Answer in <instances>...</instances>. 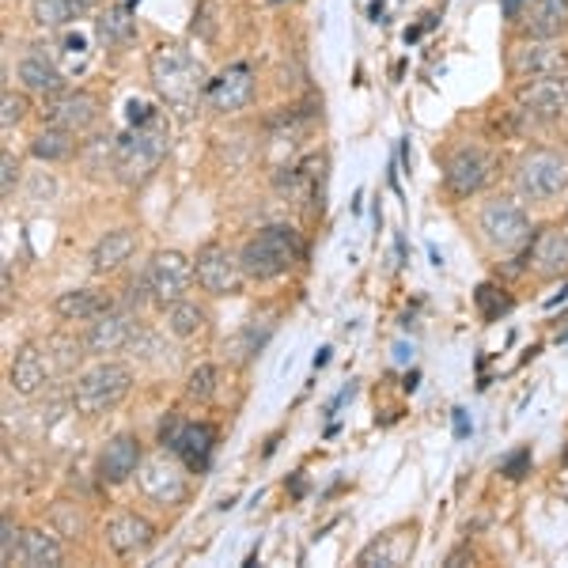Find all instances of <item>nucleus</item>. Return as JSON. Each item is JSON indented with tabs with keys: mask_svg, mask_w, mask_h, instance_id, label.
Segmentation results:
<instances>
[{
	"mask_svg": "<svg viewBox=\"0 0 568 568\" xmlns=\"http://www.w3.org/2000/svg\"><path fill=\"white\" fill-rule=\"evenodd\" d=\"M141 444H136V436L122 433L114 436L110 444L103 447V455H99V478L106 485H122L130 481L136 470H141Z\"/></svg>",
	"mask_w": 568,
	"mask_h": 568,
	"instance_id": "nucleus-20",
	"label": "nucleus"
},
{
	"mask_svg": "<svg viewBox=\"0 0 568 568\" xmlns=\"http://www.w3.org/2000/svg\"><path fill=\"white\" fill-rule=\"evenodd\" d=\"M136 485L141 493L155 504H182L186 500V474L179 470L168 455H152V459L141 463L136 470Z\"/></svg>",
	"mask_w": 568,
	"mask_h": 568,
	"instance_id": "nucleus-13",
	"label": "nucleus"
},
{
	"mask_svg": "<svg viewBox=\"0 0 568 568\" xmlns=\"http://www.w3.org/2000/svg\"><path fill=\"white\" fill-rule=\"evenodd\" d=\"M130 387H133V372L125 368V364L103 361L77 379V387H72V406H77V414H84V417L110 414V409L122 406Z\"/></svg>",
	"mask_w": 568,
	"mask_h": 568,
	"instance_id": "nucleus-4",
	"label": "nucleus"
},
{
	"mask_svg": "<svg viewBox=\"0 0 568 568\" xmlns=\"http://www.w3.org/2000/svg\"><path fill=\"white\" fill-rule=\"evenodd\" d=\"M304 254V243H300V232L292 224H270L262 227L254 240H246L240 251V265L243 277L251 281H273L281 273H288L296 258Z\"/></svg>",
	"mask_w": 568,
	"mask_h": 568,
	"instance_id": "nucleus-2",
	"label": "nucleus"
},
{
	"mask_svg": "<svg viewBox=\"0 0 568 568\" xmlns=\"http://www.w3.org/2000/svg\"><path fill=\"white\" fill-rule=\"evenodd\" d=\"M163 155H168V133L160 130V122H152L144 130L114 136V144H110V171L118 175V182L136 186V182L155 175Z\"/></svg>",
	"mask_w": 568,
	"mask_h": 568,
	"instance_id": "nucleus-3",
	"label": "nucleus"
},
{
	"mask_svg": "<svg viewBox=\"0 0 568 568\" xmlns=\"http://www.w3.org/2000/svg\"><path fill=\"white\" fill-rule=\"evenodd\" d=\"M216 387H220V368H216V364H197V368L186 375V394L194 402H209L216 394Z\"/></svg>",
	"mask_w": 568,
	"mask_h": 568,
	"instance_id": "nucleus-31",
	"label": "nucleus"
},
{
	"mask_svg": "<svg viewBox=\"0 0 568 568\" xmlns=\"http://www.w3.org/2000/svg\"><path fill=\"white\" fill-rule=\"evenodd\" d=\"M519 106H524V114L538 118V122H561V118H568V72L524 84L519 88Z\"/></svg>",
	"mask_w": 568,
	"mask_h": 568,
	"instance_id": "nucleus-11",
	"label": "nucleus"
},
{
	"mask_svg": "<svg viewBox=\"0 0 568 568\" xmlns=\"http://www.w3.org/2000/svg\"><path fill=\"white\" fill-rule=\"evenodd\" d=\"M500 474L511 481H519L524 474H530V447H519V452H511L508 459L500 463Z\"/></svg>",
	"mask_w": 568,
	"mask_h": 568,
	"instance_id": "nucleus-34",
	"label": "nucleus"
},
{
	"mask_svg": "<svg viewBox=\"0 0 568 568\" xmlns=\"http://www.w3.org/2000/svg\"><path fill=\"white\" fill-rule=\"evenodd\" d=\"M394 361H398V364H409V361H414V345H406V342L394 345Z\"/></svg>",
	"mask_w": 568,
	"mask_h": 568,
	"instance_id": "nucleus-42",
	"label": "nucleus"
},
{
	"mask_svg": "<svg viewBox=\"0 0 568 568\" xmlns=\"http://www.w3.org/2000/svg\"><path fill=\"white\" fill-rule=\"evenodd\" d=\"M61 542L45 530H23L20 549H16V561L23 568H58L61 565Z\"/></svg>",
	"mask_w": 568,
	"mask_h": 568,
	"instance_id": "nucleus-24",
	"label": "nucleus"
},
{
	"mask_svg": "<svg viewBox=\"0 0 568 568\" xmlns=\"http://www.w3.org/2000/svg\"><path fill=\"white\" fill-rule=\"evenodd\" d=\"M53 311H58L65 323H91V318L106 315V311H114V307H110V296H103L99 288H72L53 300Z\"/></svg>",
	"mask_w": 568,
	"mask_h": 568,
	"instance_id": "nucleus-22",
	"label": "nucleus"
},
{
	"mask_svg": "<svg viewBox=\"0 0 568 568\" xmlns=\"http://www.w3.org/2000/svg\"><path fill=\"white\" fill-rule=\"evenodd\" d=\"M565 296H568V288H561V296H554V300H546V307H557V304H565Z\"/></svg>",
	"mask_w": 568,
	"mask_h": 568,
	"instance_id": "nucleus-46",
	"label": "nucleus"
},
{
	"mask_svg": "<svg viewBox=\"0 0 568 568\" xmlns=\"http://www.w3.org/2000/svg\"><path fill=\"white\" fill-rule=\"evenodd\" d=\"M27 114V99L23 95H12V91H4V110H0V125L4 130H12V125H20Z\"/></svg>",
	"mask_w": 568,
	"mask_h": 568,
	"instance_id": "nucleus-35",
	"label": "nucleus"
},
{
	"mask_svg": "<svg viewBox=\"0 0 568 568\" xmlns=\"http://www.w3.org/2000/svg\"><path fill=\"white\" fill-rule=\"evenodd\" d=\"M527 258L535 265L538 277H565L568 273V232L561 227H542L535 232V240L527 246Z\"/></svg>",
	"mask_w": 568,
	"mask_h": 568,
	"instance_id": "nucleus-18",
	"label": "nucleus"
},
{
	"mask_svg": "<svg viewBox=\"0 0 568 568\" xmlns=\"http://www.w3.org/2000/svg\"><path fill=\"white\" fill-rule=\"evenodd\" d=\"M155 542V527L136 511H122L106 524V546L114 549L118 557H136L144 554Z\"/></svg>",
	"mask_w": 568,
	"mask_h": 568,
	"instance_id": "nucleus-19",
	"label": "nucleus"
},
{
	"mask_svg": "<svg viewBox=\"0 0 568 568\" xmlns=\"http://www.w3.org/2000/svg\"><path fill=\"white\" fill-rule=\"evenodd\" d=\"M329 353H334V349H318V353H315V368H326V364H329Z\"/></svg>",
	"mask_w": 568,
	"mask_h": 568,
	"instance_id": "nucleus-44",
	"label": "nucleus"
},
{
	"mask_svg": "<svg viewBox=\"0 0 568 568\" xmlns=\"http://www.w3.org/2000/svg\"><path fill=\"white\" fill-rule=\"evenodd\" d=\"M201 323H205V311L197 304H190V300H179L175 307H168V326L175 337H194Z\"/></svg>",
	"mask_w": 568,
	"mask_h": 568,
	"instance_id": "nucleus-29",
	"label": "nucleus"
},
{
	"mask_svg": "<svg viewBox=\"0 0 568 568\" xmlns=\"http://www.w3.org/2000/svg\"><path fill=\"white\" fill-rule=\"evenodd\" d=\"M478 227L485 235V243L497 246V251H519V246H527L535 235H530V220L524 209L516 205V201H489V205L481 209L478 216Z\"/></svg>",
	"mask_w": 568,
	"mask_h": 568,
	"instance_id": "nucleus-6",
	"label": "nucleus"
},
{
	"mask_svg": "<svg viewBox=\"0 0 568 568\" xmlns=\"http://www.w3.org/2000/svg\"><path fill=\"white\" fill-rule=\"evenodd\" d=\"M16 182H20V163L12 160V152H4L0 155V194L12 197Z\"/></svg>",
	"mask_w": 568,
	"mask_h": 568,
	"instance_id": "nucleus-37",
	"label": "nucleus"
},
{
	"mask_svg": "<svg viewBox=\"0 0 568 568\" xmlns=\"http://www.w3.org/2000/svg\"><path fill=\"white\" fill-rule=\"evenodd\" d=\"M130 125L133 130H144V125H152V122H160V118H155V110L149 106V103H141V99H130Z\"/></svg>",
	"mask_w": 568,
	"mask_h": 568,
	"instance_id": "nucleus-39",
	"label": "nucleus"
},
{
	"mask_svg": "<svg viewBox=\"0 0 568 568\" xmlns=\"http://www.w3.org/2000/svg\"><path fill=\"white\" fill-rule=\"evenodd\" d=\"M8 383H12V390L23 394V398L39 394L45 383H50V364H45V356L39 353V345H23V349L16 353L12 368H8Z\"/></svg>",
	"mask_w": 568,
	"mask_h": 568,
	"instance_id": "nucleus-21",
	"label": "nucleus"
},
{
	"mask_svg": "<svg viewBox=\"0 0 568 568\" xmlns=\"http://www.w3.org/2000/svg\"><path fill=\"white\" fill-rule=\"evenodd\" d=\"M88 12V0H31L34 23L53 31V27H69Z\"/></svg>",
	"mask_w": 568,
	"mask_h": 568,
	"instance_id": "nucleus-27",
	"label": "nucleus"
},
{
	"mask_svg": "<svg viewBox=\"0 0 568 568\" xmlns=\"http://www.w3.org/2000/svg\"><path fill=\"white\" fill-rule=\"evenodd\" d=\"M417 383H420V372L414 368V372L406 375V383H402V387H406V390H417Z\"/></svg>",
	"mask_w": 568,
	"mask_h": 568,
	"instance_id": "nucleus-43",
	"label": "nucleus"
},
{
	"mask_svg": "<svg viewBox=\"0 0 568 568\" xmlns=\"http://www.w3.org/2000/svg\"><path fill=\"white\" fill-rule=\"evenodd\" d=\"M474 304H478L485 323H500V318L511 311V300L504 296L497 284H478V292H474Z\"/></svg>",
	"mask_w": 568,
	"mask_h": 568,
	"instance_id": "nucleus-30",
	"label": "nucleus"
},
{
	"mask_svg": "<svg viewBox=\"0 0 568 568\" xmlns=\"http://www.w3.org/2000/svg\"><path fill=\"white\" fill-rule=\"evenodd\" d=\"M149 77H152L155 95L171 110H179V114H194L197 99L205 95V88H209L205 65L179 42L155 45L149 58Z\"/></svg>",
	"mask_w": 568,
	"mask_h": 568,
	"instance_id": "nucleus-1",
	"label": "nucleus"
},
{
	"mask_svg": "<svg viewBox=\"0 0 568 568\" xmlns=\"http://www.w3.org/2000/svg\"><path fill=\"white\" fill-rule=\"evenodd\" d=\"M270 4H284V0H270Z\"/></svg>",
	"mask_w": 568,
	"mask_h": 568,
	"instance_id": "nucleus-48",
	"label": "nucleus"
},
{
	"mask_svg": "<svg viewBox=\"0 0 568 568\" xmlns=\"http://www.w3.org/2000/svg\"><path fill=\"white\" fill-rule=\"evenodd\" d=\"M42 118L45 125H58V130L88 133L99 122V99L91 91H61V95H50Z\"/></svg>",
	"mask_w": 568,
	"mask_h": 568,
	"instance_id": "nucleus-12",
	"label": "nucleus"
},
{
	"mask_svg": "<svg viewBox=\"0 0 568 568\" xmlns=\"http://www.w3.org/2000/svg\"><path fill=\"white\" fill-rule=\"evenodd\" d=\"M353 394H356V383H349V387H345L342 394H337V398H334V402H329V406H326V414H337V409H342V406H345V402H349V398H353Z\"/></svg>",
	"mask_w": 568,
	"mask_h": 568,
	"instance_id": "nucleus-41",
	"label": "nucleus"
},
{
	"mask_svg": "<svg viewBox=\"0 0 568 568\" xmlns=\"http://www.w3.org/2000/svg\"><path fill=\"white\" fill-rule=\"evenodd\" d=\"M69 508L72 504H58V508H53V527H58L65 538H77L80 530H84V519H80V511L77 516H69Z\"/></svg>",
	"mask_w": 568,
	"mask_h": 568,
	"instance_id": "nucleus-36",
	"label": "nucleus"
},
{
	"mask_svg": "<svg viewBox=\"0 0 568 568\" xmlns=\"http://www.w3.org/2000/svg\"><path fill=\"white\" fill-rule=\"evenodd\" d=\"M16 72H20V84L34 91V95H61L65 91V72L53 65L45 53H27Z\"/></svg>",
	"mask_w": 568,
	"mask_h": 568,
	"instance_id": "nucleus-23",
	"label": "nucleus"
},
{
	"mask_svg": "<svg viewBox=\"0 0 568 568\" xmlns=\"http://www.w3.org/2000/svg\"><path fill=\"white\" fill-rule=\"evenodd\" d=\"M194 273H197V284L209 292V296H235V292H240L243 265L232 251H227V246L205 243L194 258Z\"/></svg>",
	"mask_w": 568,
	"mask_h": 568,
	"instance_id": "nucleus-9",
	"label": "nucleus"
},
{
	"mask_svg": "<svg viewBox=\"0 0 568 568\" xmlns=\"http://www.w3.org/2000/svg\"><path fill=\"white\" fill-rule=\"evenodd\" d=\"M511 23L527 39H561L568 31V0H524Z\"/></svg>",
	"mask_w": 568,
	"mask_h": 568,
	"instance_id": "nucleus-14",
	"label": "nucleus"
},
{
	"mask_svg": "<svg viewBox=\"0 0 568 568\" xmlns=\"http://www.w3.org/2000/svg\"><path fill=\"white\" fill-rule=\"evenodd\" d=\"M489 171H493V160L481 149H459V152H452V160H447L444 182L455 197H470L489 182Z\"/></svg>",
	"mask_w": 568,
	"mask_h": 568,
	"instance_id": "nucleus-16",
	"label": "nucleus"
},
{
	"mask_svg": "<svg viewBox=\"0 0 568 568\" xmlns=\"http://www.w3.org/2000/svg\"><path fill=\"white\" fill-rule=\"evenodd\" d=\"M31 155L42 163H65L77 155V133L58 130V125H45V130L31 141Z\"/></svg>",
	"mask_w": 568,
	"mask_h": 568,
	"instance_id": "nucleus-26",
	"label": "nucleus"
},
{
	"mask_svg": "<svg viewBox=\"0 0 568 568\" xmlns=\"http://www.w3.org/2000/svg\"><path fill=\"white\" fill-rule=\"evenodd\" d=\"M133 251H136L133 232L114 227V232H106L103 240L95 243V251H91V270H95V273H114L122 262H130Z\"/></svg>",
	"mask_w": 568,
	"mask_h": 568,
	"instance_id": "nucleus-25",
	"label": "nucleus"
},
{
	"mask_svg": "<svg viewBox=\"0 0 568 568\" xmlns=\"http://www.w3.org/2000/svg\"><path fill=\"white\" fill-rule=\"evenodd\" d=\"M511 72L519 80H542L568 69V50L557 39H527L511 50Z\"/></svg>",
	"mask_w": 568,
	"mask_h": 568,
	"instance_id": "nucleus-10",
	"label": "nucleus"
},
{
	"mask_svg": "<svg viewBox=\"0 0 568 568\" xmlns=\"http://www.w3.org/2000/svg\"><path fill=\"white\" fill-rule=\"evenodd\" d=\"M118 4H122V8H130V12H133V8L141 4V0H118Z\"/></svg>",
	"mask_w": 568,
	"mask_h": 568,
	"instance_id": "nucleus-47",
	"label": "nucleus"
},
{
	"mask_svg": "<svg viewBox=\"0 0 568 568\" xmlns=\"http://www.w3.org/2000/svg\"><path fill=\"white\" fill-rule=\"evenodd\" d=\"M254 95V69L246 65V61H235V65H227L220 77L209 80L205 88V99L209 106L220 110V114H232V110H243L251 103Z\"/></svg>",
	"mask_w": 568,
	"mask_h": 568,
	"instance_id": "nucleus-15",
	"label": "nucleus"
},
{
	"mask_svg": "<svg viewBox=\"0 0 568 568\" xmlns=\"http://www.w3.org/2000/svg\"><path fill=\"white\" fill-rule=\"evenodd\" d=\"M133 337H136V323L130 311H106V315L91 318V326L84 334V349L91 356H106V353L125 349Z\"/></svg>",
	"mask_w": 568,
	"mask_h": 568,
	"instance_id": "nucleus-17",
	"label": "nucleus"
},
{
	"mask_svg": "<svg viewBox=\"0 0 568 568\" xmlns=\"http://www.w3.org/2000/svg\"><path fill=\"white\" fill-rule=\"evenodd\" d=\"M265 337H270V326L258 329V318H251V323L243 326L240 342H235V353H240V361H246V356H254L265 345Z\"/></svg>",
	"mask_w": 568,
	"mask_h": 568,
	"instance_id": "nucleus-32",
	"label": "nucleus"
},
{
	"mask_svg": "<svg viewBox=\"0 0 568 568\" xmlns=\"http://www.w3.org/2000/svg\"><path fill=\"white\" fill-rule=\"evenodd\" d=\"M163 444L179 455L186 470L201 474V470H209V463H213L216 428L205 425V420H190V425H175V420H171V428L163 425Z\"/></svg>",
	"mask_w": 568,
	"mask_h": 568,
	"instance_id": "nucleus-8",
	"label": "nucleus"
},
{
	"mask_svg": "<svg viewBox=\"0 0 568 568\" xmlns=\"http://www.w3.org/2000/svg\"><path fill=\"white\" fill-rule=\"evenodd\" d=\"M356 565L361 568H372V565H394V549H390V535L375 538L361 549V557H356Z\"/></svg>",
	"mask_w": 568,
	"mask_h": 568,
	"instance_id": "nucleus-33",
	"label": "nucleus"
},
{
	"mask_svg": "<svg viewBox=\"0 0 568 568\" xmlns=\"http://www.w3.org/2000/svg\"><path fill=\"white\" fill-rule=\"evenodd\" d=\"M557 342H568V315L561 318V326H557Z\"/></svg>",
	"mask_w": 568,
	"mask_h": 568,
	"instance_id": "nucleus-45",
	"label": "nucleus"
},
{
	"mask_svg": "<svg viewBox=\"0 0 568 568\" xmlns=\"http://www.w3.org/2000/svg\"><path fill=\"white\" fill-rule=\"evenodd\" d=\"M516 182L530 201H549L568 190V155L554 149H530L516 168Z\"/></svg>",
	"mask_w": 568,
	"mask_h": 568,
	"instance_id": "nucleus-5",
	"label": "nucleus"
},
{
	"mask_svg": "<svg viewBox=\"0 0 568 568\" xmlns=\"http://www.w3.org/2000/svg\"><path fill=\"white\" fill-rule=\"evenodd\" d=\"M149 273H152V304L163 307V311L175 307L179 300H186L190 281L197 277L194 262H190L186 254H179V251H160L152 258Z\"/></svg>",
	"mask_w": 568,
	"mask_h": 568,
	"instance_id": "nucleus-7",
	"label": "nucleus"
},
{
	"mask_svg": "<svg viewBox=\"0 0 568 568\" xmlns=\"http://www.w3.org/2000/svg\"><path fill=\"white\" fill-rule=\"evenodd\" d=\"M452 420H455V439H466L474 433L470 417H466V409H452Z\"/></svg>",
	"mask_w": 568,
	"mask_h": 568,
	"instance_id": "nucleus-40",
	"label": "nucleus"
},
{
	"mask_svg": "<svg viewBox=\"0 0 568 568\" xmlns=\"http://www.w3.org/2000/svg\"><path fill=\"white\" fill-rule=\"evenodd\" d=\"M99 42L110 45V50H122V45H133L136 42V20L130 8H110V12L99 20Z\"/></svg>",
	"mask_w": 568,
	"mask_h": 568,
	"instance_id": "nucleus-28",
	"label": "nucleus"
},
{
	"mask_svg": "<svg viewBox=\"0 0 568 568\" xmlns=\"http://www.w3.org/2000/svg\"><path fill=\"white\" fill-rule=\"evenodd\" d=\"M20 530L12 527V519L4 516V524H0V557H4V565H12L16 561V549H20Z\"/></svg>",
	"mask_w": 568,
	"mask_h": 568,
	"instance_id": "nucleus-38",
	"label": "nucleus"
}]
</instances>
